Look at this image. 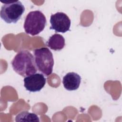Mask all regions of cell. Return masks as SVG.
<instances>
[{"instance_id":"1","label":"cell","mask_w":122,"mask_h":122,"mask_svg":"<svg viewBox=\"0 0 122 122\" xmlns=\"http://www.w3.org/2000/svg\"><path fill=\"white\" fill-rule=\"evenodd\" d=\"M11 63L14 71L22 77L32 75L37 71L34 57L27 50L20 51Z\"/></svg>"},{"instance_id":"2","label":"cell","mask_w":122,"mask_h":122,"mask_svg":"<svg viewBox=\"0 0 122 122\" xmlns=\"http://www.w3.org/2000/svg\"><path fill=\"white\" fill-rule=\"evenodd\" d=\"M46 24V18L44 14L40 10H35L27 14L23 27L26 33L35 36L44 30Z\"/></svg>"},{"instance_id":"3","label":"cell","mask_w":122,"mask_h":122,"mask_svg":"<svg viewBox=\"0 0 122 122\" xmlns=\"http://www.w3.org/2000/svg\"><path fill=\"white\" fill-rule=\"evenodd\" d=\"M35 62L40 72L49 76L52 72L54 60L51 51L46 47L35 49L34 51Z\"/></svg>"},{"instance_id":"4","label":"cell","mask_w":122,"mask_h":122,"mask_svg":"<svg viewBox=\"0 0 122 122\" xmlns=\"http://www.w3.org/2000/svg\"><path fill=\"white\" fill-rule=\"evenodd\" d=\"M25 11V7L20 1L4 2L1 6L0 16L7 23H15Z\"/></svg>"},{"instance_id":"5","label":"cell","mask_w":122,"mask_h":122,"mask_svg":"<svg viewBox=\"0 0 122 122\" xmlns=\"http://www.w3.org/2000/svg\"><path fill=\"white\" fill-rule=\"evenodd\" d=\"M50 23V29L54 30L56 32L65 33L70 30L71 21L66 14L58 12L51 16Z\"/></svg>"},{"instance_id":"6","label":"cell","mask_w":122,"mask_h":122,"mask_svg":"<svg viewBox=\"0 0 122 122\" xmlns=\"http://www.w3.org/2000/svg\"><path fill=\"white\" fill-rule=\"evenodd\" d=\"M46 82V79L41 73H35L25 77L24 79V86L26 89L30 92L41 91Z\"/></svg>"},{"instance_id":"7","label":"cell","mask_w":122,"mask_h":122,"mask_svg":"<svg viewBox=\"0 0 122 122\" xmlns=\"http://www.w3.org/2000/svg\"><path fill=\"white\" fill-rule=\"evenodd\" d=\"M81 82V77L74 72L67 73L62 80L63 86L68 91H74L78 89Z\"/></svg>"},{"instance_id":"8","label":"cell","mask_w":122,"mask_h":122,"mask_svg":"<svg viewBox=\"0 0 122 122\" xmlns=\"http://www.w3.org/2000/svg\"><path fill=\"white\" fill-rule=\"evenodd\" d=\"M47 45L54 51H60L65 46V39L61 35L54 34L50 37Z\"/></svg>"},{"instance_id":"9","label":"cell","mask_w":122,"mask_h":122,"mask_svg":"<svg viewBox=\"0 0 122 122\" xmlns=\"http://www.w3.org/2000/svg\"><path fill=\"white\" fill-rule=\"evenodd\" d=\"M15 121L28 122H39V117L35 113H30L28 112L23 111L19 113L15 117Z\"/></svg>"}]
</instances>
